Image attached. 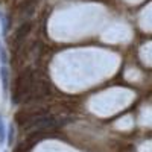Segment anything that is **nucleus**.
I'll return each mask as SVG.
<instances>
[{"label": "nucleus", "instance_id": "obj_1", "mask_svg": "<svg viewBox=\"0 0 152 152\" xmlns=\"http://www.w3.org/2000/svg\"><path fill=\"white\" fill-rule=\"evenodd\" d=\"M0 78H2V87H3V91L6 93L8 88H9V70L6 66L0 67Z\"/></svg>", "mask_w": 152, "mask_h": 152}, {"label": "nucleus", "instance_id": "obj_2", "mask_svg": "<svg viewBox=\"0 0 152 152\" xmlns=\"http://www.w3.org/2000/svg\"><path fill=\"white\" fill-rule=\"evenodd\" d=\"M6 128H5V123L3 120H0V145H5L6 142Z\"/></svg>", "mask_w": 152, "mask_h": 152}, {"label": "nucleus", "instance_id": "obj_3", "mask_svg": "<svg viewBox=\"0 0 152 152\" xmlns=\"http://www.w3.org/2000/svg\"><path fill=\"white\" fill-rule=\"evenodd\" d=\"M0 20H2V24H3V32H6L8 29V21H6V17L3 14H0Z\"/></svg>", "mask_w": 152, "mask_h": 152}, {"label": "nucleus", "instance_id": "obj_4", "mask_svg": "<svg viewBox=\"0 0 152 152\" xmlns=\"http://www.w3.org/2000/svg\"><path fill=\"white\" fill-rule=\"evenodd\" d=\"M0 120H2V117H0Z\"/></svg>", "mask_w": 152, "mask_h": 152}]
</instances>
